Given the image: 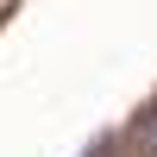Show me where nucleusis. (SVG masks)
<instances>
[{"label":"nucleus","instance_id":"f257e3e1","mask_svg":"<svg viewBox=\"0 0 157 157\" xmlns=\"http://www.w3.org/2000/svg\"><path fill=\"white\" fill-rule=\"evenodd\" d=\"M132 145L145 151V157H157V101H151V107L132 120Z\"/></svg>","mask_w":157,"mask_h":157}]
</instances>
